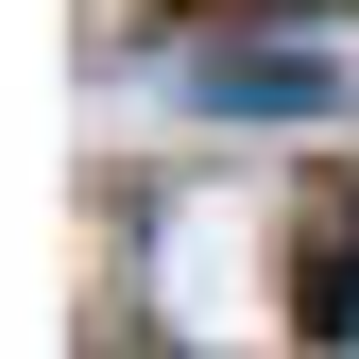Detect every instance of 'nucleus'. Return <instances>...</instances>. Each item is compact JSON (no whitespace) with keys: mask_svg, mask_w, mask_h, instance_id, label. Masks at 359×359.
<instances>
[{"mask_svg":"<svg viewBox=\"0 0 359 359\" xmlns=\"http://www.w3.org/2000/svg\"><path fill=\"white\" fill-rule=\"evenodd\" d=\"M189 103H222V120H325V103H342V69H325V52H205V69H189Z\"/></svg>","mask_w":359,"mask_h":359,"instance_id":"1","label":"nucleus"}]
</instances>
